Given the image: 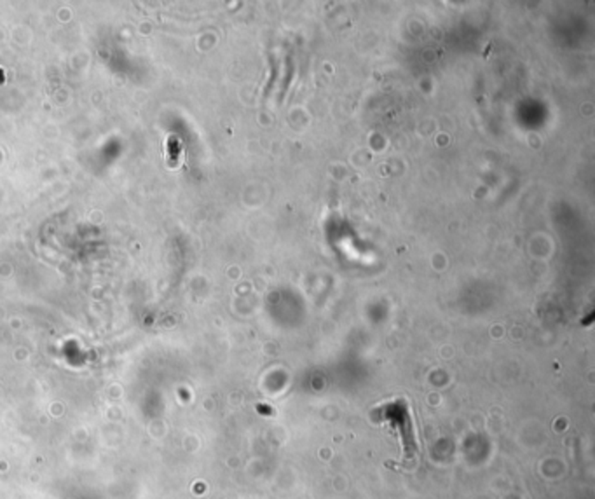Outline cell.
I'll return each instance as SVG.
<instances>
[]
</instances>
